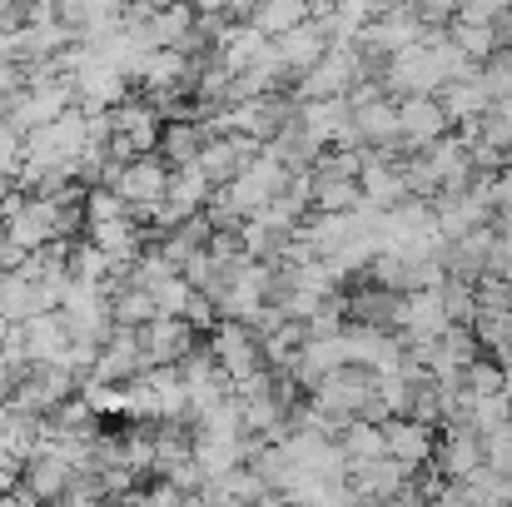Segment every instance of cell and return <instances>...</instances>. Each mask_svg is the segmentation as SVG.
<instances>
[{"label": "cell", "instance_id": "obj_1", "mask_svg": "<svg viewBox=\"0 0 512 507\" xmlns=\"http://www.w3.org/2000/svg\"><path fill=\"white\" fill-rule=\"evenodd\" d=\"M170 174H174V165L160 155V150L135 155L130 165L120 169L115 189L130 199V209H135L140 224H155V214H160V204H165V194H170Z\"/></svg>", "mask_w": 512, "mask_h": 507}, {"label": "cell", "instance_id": "obj_2", "mask_svg": "<svg viewBox=\"0 0 512 507\" xmlns=\"http://www.w3.org/2000/svg\"><path fill=\"white\" fill-rule=\"evenodd\" d=\"M453 130L448 110L438 95H403L398 100V155H413L433 140H443Z\"/></svg>", "mask_w": 512, "mask_h": 507}, {"label": "cell", "instance_id": "obj_3", "mask_svg": "<svg viewBox=\"0 0 512 507\" xmlns=\"http://www.w3.org/2000/svg\"><path fill=\"white\" fill-rule=\"evenodd\" d=\"M60 214H65V209H60L50 194H25V204H20L5 224H10V239H15L20 249H45L50 239H65Z\"/></svg>", "mask_w": 512, "mask_h": 507}, {"label": "cell", "instance_id": "obj_4", "mask_svg": "<svg viewBox=\"0 0 512 507\" xmlns=\"http://www.w3.org/2000/svg\"><path fill=\"white\" fill-rule=\"evenodd\" d=\"M259 150H264V145H259L254 135H244V130H219V135H209V145L199 150V169H204L214 184H229L234 174H244V169L254 165Z\"/></svg>", "mask_w": 512, "mask_h": 507}, {"label": "cell", "instance_id": "obj_5", "mask_svg": "<svg viewBox=\"0 0 512 507\" xmlns=\"http://www.w3.org/2000/svg\"><path fill=\"white\" fill-rule=\"evenodd\" d=\"M209 194H214V179L199 169V160H194V165H179L170 174V194H165V204H160L155 224H160V229H170V224H179V219L199 214V209L209 204Z\"/></svg>", "mask_w": 512, "mask_h": 507}, {"label": "cell", "instance_id": "obj_6", "mask_svg": "<svg viewBox=\"0 0 512 507\" xmlns=\"http://www.w3.org/2000/svg\"><path fill=\"white\" fill-rule=\"evenodd\" d=\"M199 338L204 334L184 314H155L150 324H140V343H145V358L150 363H179Z\"/></svg>", "mask_w": 512, "mask_h": 507}, {"label": "cell", "instance_id": "obj_7", "mask_svg": "<svg viewBox=\"0 0 512 507\" xmlns=\"http://www.w3.org/2000/svg\"><path fill=\"white\" fill-rule=\"evenodd\" d=\"M383 433H388V453L403 458L408 468H428L433 453H438V428H433V423H418V418H408V413H393V418L383 423Z\"/></svg>", "mask_w": 512, "mask_h": 507}, {"label": "cell", "instance_id": "obj_8", "mask_svg": "<svg viewBox=\"0 0 512 507\" xmlns=\"http://www.w3.org/2000/svg\"><path fill=\"white\" fill-rule=\"evenodd\" d=\"M274 45H279V55L289 60V70L294 75H304V70H314L324 55H329V45H334V35H329V25L324 20H304V25H294V30H284V35H274Z\"/></svg>", "mask_w": 512, "mask_h": 507}, {"label": "cell", "instance_id": "obj_9", "mask_svg": "<svg viewBox=\"0 0 512 507\" xmlns=\"http://www.w3.org/2000/svg\"><path fill=\"white\" fill-rule=\"evenodd\" d=\"M438 100H443V110H448V120L453 125H478L488 110H493V95H488V85H483V75L473 70V75H458V80H448L443 90H438Z\"/></svg>", "mask_w": 512, "mask_h": 507}, {"label": "cell", "instance_id": "obj_10", "mask_svg": "<svg viewBox=\"0 0 512 507\" xmlns=\"http://www.w3.org/2000/svg\"><path fill=\"white\" fill-rule=\"evenodd\" d=\"M70 473H75V463L60 448H40L35 458H25V488L35 493V503L40 498H60L65 483H70Z\"/></svg>", "mask_w": 512, "mask_h": 507}, {"label": "cell", "instance_id": "obj_11", "mask_svg": "<svg viewBox=\"0 0 512 507\" xmlns=\"http://www.w3.org/2000/svg\"><path fill=\"white\" fill-rule=\"evenodd\" d=\"M209 120H165V135H160V155L170 160L174 169L179 165H194L199 150L209 145Z\"/></svg>", "mask_w": 512, "mask_h": 507}, {"label": "cell", "instance_id": "obj_12", "mask_svg": "<svg viewBox=\"0 0 512 507\" xmlns=\"http://www.w3.org/2000/svg\"><path fill=\"white\" fill-rule=\"evenodd\" d=\"M25 348H30V358H60V353L70 348V324H65V314H60V309L30 314V319H25Z\"/></svg>", "mask_w": 512, "mask_h": 507}, {"label": "cell", "instance_id": "obj_13", "mask_svg": "<svg viewBox=\"0 0 512 507\" xmlns=\"http://www.w3.org/2000/svg\"><path fill=\"white\" fill-rule=\"evenodd\" d=\"M110 259H135L140 249H145V224L135 219V214H125V219H100V224H90L85 229Z\"/></svg>", "mask_w": 512, "mask_h": 507}, {"label": "cell", "instance_id": "obj_14", "mask_svg": "<svg viewBox=\"0 0 512 507\" xmlns=\"http://www.w3.org/2000/svg\"><path fill=\"white\" fill-rule=\"evenodd\" d=\"M348 463H373V458H388V433L383 423H368V418H348V428L339 433Z\"/></svg>", "mask_w": 512, "mask_h": 507}, {"label": "cell", "instance_id": "obj_15", "mask_svg": "<svg viewBox=\"0 0 512 507\" xmlns=\"http://www.w3.org/2000/svg\"><path fill=\"white\" fill-rule=\"evenodd\" d=\"M110 309H115V324H150L160 309H155V294L145 284H125L120 294H110Z\"/></svg>", "mask_w": 512, "mask_h": 507}, {"label": "cell", "instance_id": "obj_16", "mask_svg": "<svg viewBox=\"0 0 512 507\" xmlns=\"http://www.w3.org/2000/svg\"><path fill=\"white\" fill-rule=\"evenodd\" d=\"M363 204V184L358 179H319L314 174V209H334V214H348Z\"/></svg>", "mask_w": 512, "mask_h": 507}, {"label": "cell", "instance_id": "obj_17", "mask_svg": "<svg viewBox=\"0 0 512 507\" xmlns=\"http://www.w3.org/2000/svg\"><path fill=\"white\" fill-rule=\"evenodd\" d=\"M448 35L458 40V50H463L468 60H488V55L498 50V30H493V25H478V20H453Z\"/></svg>", "mask_w": 512, "mask_h": 507}, {"label": "cell", "instance_id": "obj_18", "mask_svg": "<svg viewBox=\"0 0 512 507\" xmlns=\"http://www.w3.org/2000/svg\"><path fill=\"white\" fill-rule=\"evenodd\" d=\"M478 75H483V85H488L493 100H508L512 95V45H498L488 60H478Z\"/></svg>", "mask_w": 512, "mask_h": 507}, {"label": "cell", "instance_id": "obj_19", "mask_svg": "<svg viewBox=\"0 0 512 507\" xmlns=\"http://www.w3.org/2000/svg\"><path fill=\"white\" fill-rule=\"evenodd\" d=\"M483 468H493V473L512 478V418L483 433Z\"/></svg>", "mask_w": 512, "mask_h": 507}, {"label": "cell", "instance_id": "obj_20", "mask_svg": "<svg viewBox=\"0 0 512 507\" xmlns=\"http://www.w3.org/2000/svg\"><path fill=\"white\" fill-rule=\"evenodd\" d=\"M5 194H10V189H5ZM5 194H0V219H5Z\"/></svg>", "mask_w": 512, "mask_h": 507}]
</instances>
